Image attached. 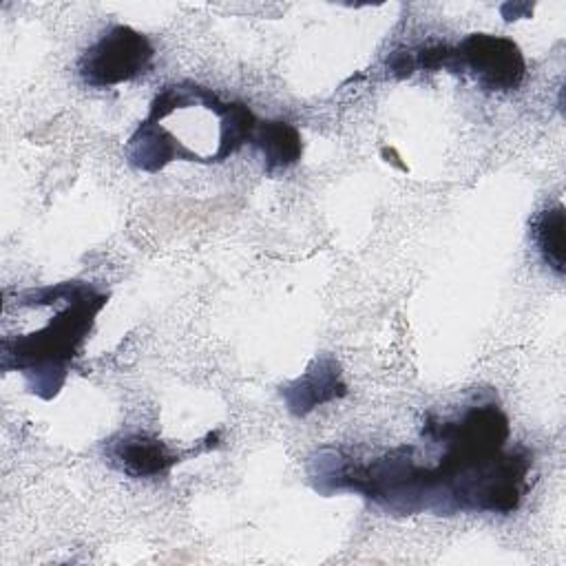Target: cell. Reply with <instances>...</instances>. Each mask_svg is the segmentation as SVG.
Segmentation results:
<instances>
[{"instance_id": "cell-1", "label": "cell", "mask_w": 566, "mask_h": 566, "mask_svg": "<svg viewBox=\"0 0 566 566\" xmlns=\"http://www.w3.org/2000/svg\"><path fill=\"white\" fill-rule=\"evenodd\" d=\"M511 424L497 400L475 396L453 416L429 413L420 438L440 447L436 464L400 444L374 458L321 449L310 460L312 486L323 495L354 493L396 515L513 513L531 489L533 453L506 449Z\"/></svg>"}, {"instance_id": "cell-2", "label": "cell", "mask_w": 566, "mask_h": 566, "mask_svg": "<svg viewBox=\"0 0 566 566\" xmlns=\"http://www.w3.org/2000/svg\"><path fill=\"white\" fill-rule=\"evenodd\" d=\"M259 119L243 102L184 80L166 84L126 142L135 170L159 172L172 161L221 164L252 142Z\"/></svg>"}, {"instance_id": "cell-3", "label": "cell", "mask_w": 566, "mask_h": 566, "mask_svg": "<svg viewBox=\"0 0 566 566\" xmlns=\"http://www.w3.org/2000/svg\"><path fill=\"white\" fill-rule=\"evenodd\" d=\"M38 290L46 321L29 329H4L0 365L2 371H20L31 394L53 400L64 387L97 314L106 307L108 292L88 281H62Z\"/></svg>"}, {"instance_id": "cell-4", "label": "cell", "mask_w": 566, "mask_h": 566, "mask_svg": "<svg viewBox=\"0 0 566 566\" xmlns=\"http://www.w3.org/2000/svg\"><path fill=\"white\" fill-rule=\"evenodd\" d=\"M155 46L128 24L106 29L77 60V75L91 88H111L150 71Z\"/></svg>"}, {"instance_id": "cell-5", "label": "cell", "mask_w": 566, "mask_h": 566, "mask_svg": "<svg viewBox=\"0 0 566 566\" xmlns=\"http://www.w3.org/2000/svg\"><path fill=\"white\" fill-rule=\"evenodd\" d=\"M469 75L486 93L515 91L526 77L522 49L506 35L469 33L451 46V71Z\"/></svg>"}, {"instance_id": "cell-6", "label": "cell", "mask_w": 566, "mask_h": 566, "mask_svg": "<svg viewBox=\"0 0 566 566\" xmlns=\"http://www.w3.org/2000/svg\"><path fill=\"white\" fill-rule=\"evenodd\" d=\"M212 447L214 444L172 449L164 440L148 433H122L106 444V458L119 473L135 480H150L166 475L175 464Z\"/></svg>"}, {"instance_id": "cell-7", "label": "cell", "mask_w": 566, "mask_h": 566, "mask_svg": "<svg viewBox=\"0 0 566 566\" xmlns=\"http://www.w3.org/2000/svg\"><path fill=\"white\" fill-rule=\"evenodd\" d=\"M345 394L347 385L343 380L340 365L329 354H321L318 358H314L305 374L281 387V398L287 411L296 418H303L312 413L316 407L338 400Z\"/></svg>"}, {"instance_id": "cell-8", "label": "cell", "mask_w": 566, "mask_h": 566, "mask_svg": "<svg viewBox=\"0 0 566 566\" xmlns=\"http://www.w3.org/2000/svg\"><path fill=\"white\" fill-rule=\"evenodd\" d=\"M263 157V170L268 175L285 172L296 166L303 155V137L298 128L283 119H259L252 142Z\"/></svg>"}, {"instance_id": "cell-9", "label": "cell", "mask_w": 566, "mask_h": 566, "mask_svg": "<svg viewBox=\"0 0 566 566\" xmlns=\"http://www.w3.org/2000/svg\"><path fill=\"white\" fill-rule=\"evenodd\" d=\"M564 206H546L531 221V239L539 252L544 265L557 276H564Z\"/></svg>"}]
</instances>
